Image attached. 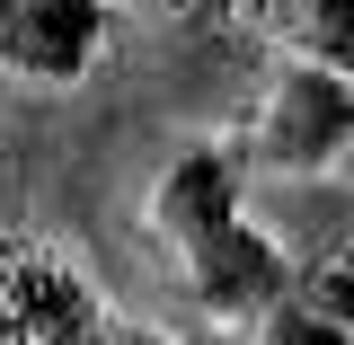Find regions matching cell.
<instances>
[{
    "mask_svg": "<svg viewBox=\"0 0 354 345\" xmlns=\"http://www.w3.org/2000/svg\"><path fill=\"white\" fill-rule=\"evenodd\" d=\"M283 292H292L301 310H319L328 328H346V337H354V239H346V248H319V257H301Z\"/></svg>",
    "mask_w": 354,
    "mask_h": 345,
    "instance_id": "7",
    "label": "cell"
},
{
    "mask_svg": "<svg viewBox=\"0 0 354 345\" xmlns=\"http://www.w3.org/2000/svg\"><path fill=\"white\" fill-rule=\"evenodd\" d=\"M230 345H257V337H248V328H230Z\"/></svg>",
    "mask_w": 354,
    "mask_h": 345,
    "instance_id": "10",
    "label": "cell"
},
{
    "mask_svg": "<svg viewBox=\"0 0 354 345\" xmlns=\"http://www.w3.org/2000/svg\"><path fill=\"white\" fill-rule=\"evenodd\" d=\"M115 9H160V0H115Z\"/></svg>",
    "mask_w": 354,
    "mask_h": 345,
    "instance_id": "9",
    "label": "cell"
},
{
    "mask_svg": "<svg viewBox=\"0 0 354 345\" xmlns=\"http://www.w3.org/2000/svg\"><path fill=\"white\" fill-rule=\"evenodd\" d=\"M0 319H9V345H88L115 310H106V292L80 274L71 248L18 239V248H9V274H0Z\"/></svg>",
    "mask_w": 354,
    "mask_h": 345,
    "instance_id": "3",
    "label": "cell"
},
{
    "mask_svg": "<svg viewBox=\"0 0 354 345\" xmlns=\"http://www.w3.org/2000/svg\"><path fill=\"white\" fill-rule=\"evenodd\" d=\"M88 345H169V337H160V328H133V319H106Z\"/></svg>",
    "mask_w": 354,
    "mask_h": 345,
    "instance_id": "8",
    "label": "cell"
},
{
    "mask_svg": "<svg viewBox=\"0 0 354 345\" xmlns=\"http://www.w3.org/2000/svg\"><path fill=\"white\" fill-rule=\"evenodd\" d=\"M115 0H0V62L18 88H71L106 53Z\"/></svg>",
    "mask_w": 354,
    "mask_h": 345,
    "instance_id": "4",
    "label": "cell"
},
{
    "mask_svg": "<svg viewBox=\"0 0 354 345\" xmlns=\"http://www.w3.org/2000/svg\"><path fill=\"white\" fill-rule=\"evenodd\" d=\"M239 151H248V169H266V177H319V169H337V160L354 151V71L274 53L266 80H257V97H248Z\"/></svg>",
    "mask_w": 354,
    "mask_h": 345,
    "instance_id": "1",
    "label": "cell"
},
{
    "mask_svg": "<svg viewBox=\"0 0 354 345\" xmlns=\"http://www.w3.org/2000/svg\"><path fill=\"white\" fill-rule=\"evenodd\" d=\"M169 283H177V301L195 310V319H213L221 337H230V328H248L266 301H283L292 257L239 213V221H221V230H204V239L169 248Z\"/></svg>",
    "mask_w": 354,
    "mask_h": 345,
    "instance_id": "2",
    "label": "cell"
},
{
    "mask_svg": "<svg viewBox=\"0 0 354 345\" xmlns=\"http://www.w3.org/2000/svg\"><path fill=\"white\" fill-rule=\"evenodd\" d=\"M248 9H257V36L274 53L354 71V0H248Z\"/></svg>",
    "mask_w": 354,
    "mask_h": 345,
    "instance_id": "6",
    "label": "cell"
},
{
    "mask_svg": "<svg viewBox=\"0 0 354 345\" xmlns=\"http://www.w3.org/2000/svg\"><path fill=\"white\" fill-rule=\"evenodd\" d=\"M239 186H248V151L239 142H186L160 160L151 195H142V230L160 248H186L221 221H239Z\"/></svg>",
    "mask_w": 354,
    "mask_h": 345,
    "instance_id": "5",
    "label": "cell"
}]
</instances>
